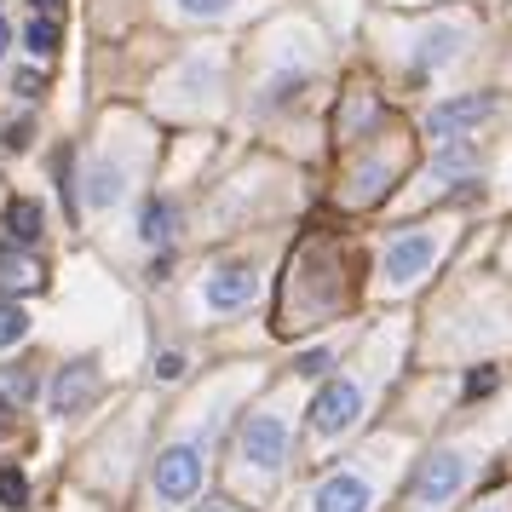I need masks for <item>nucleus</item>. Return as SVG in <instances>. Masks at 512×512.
I'll return each mask as SVG.
<instances>
[{
	"label": "nucleus",
	"instance_id": "obj_1",
	"mask_svg": "<svg viewBox=\"0 0 512 512\" xmlns=\"http://www.w3.org/2000/svg\"><path fill=\"white\" fill-rule=\"evenodd\" d=\"M288 438H294L288 409H259V415L242 420L236 455H242V466H254V472H277V466L288 461Z\"/></svg>",
	"mask_w": 512,
	"mask_h": 512
},
{
	"label": "nucleus",
	"instance_id": "obj_2",
	"mask_svg": "<svg viewBox=\"0 0 512 512\" xmlns=\"http://www.w3.org/2000/svg\"><path fill=\"white\" fill-rule=\"evenodd\" d=\"M472 466H478L472 449H438V455L415 472V484H409V507H420V512L443 507L449 495H461V484L472 478Z\"/></svg>",
	"mask_w": 512,
	"mask_h": 512
},
{
	"label": "nucleus",
	"instance_id": "obj_3",
	"mask_svg": "<svg viewBox=\"0 0 512 512\" xmlns=\"http://www.w3.org/2000/svg\"><path fill=\"white\" fill-rule=\"evenodd\" d=\"M202 472H208V449L196 438H185V443H167L162 455H156L150 484H156L162 501H190V495L202 489Z\"/></svg>",
	"mask_w": 512,
	"mask_h": 512
},
{
	"label": "nucleus",
	"instance_id": "obj_4",
	"mask_svg": "<svg viewBox=\"0 0 512 512\" xmlns=\"http://www.w3.org/2000/svg\"><path fill=\"white\" fill-rule=\"evenodd\" d=\"M438 248H443V236H438V231H426V225H415V231H397L392 242H386L380 277L392 282V288H409V282H420L426 271H432Z\"/></svg>",
	"mask_w": 512,
	"mask_h": 512
},
{
	"label": "nucleus",
	"instance_id": "obj_5",
	"mask_svg": "<svg viewBox=\"0 0 512 512\" xmlns=\"http://www.w3.org/2000/svg\"><path fill=\"white\" fill-rule=\"evenodd\" d=\"M363 420V386L357 380H323V392L311 397V426L323 438H340Z\"/></svg>",
	"mask_w": 512,
	"mask_h": 512
},
{
	"label": "nucleus",
	"instance_id": "obj_6",
	"mask_svg": "<svg viewBox=\"0 0 512 512\" xmlns=\"http://www.w3.org/2000/svg\"><path fill=\"white\" fill-rule=\"evenodd\" d=\"M374 507V478L363 466H340L328 472L317 495H311V512H369Z\"/></svg>",
	"mask_w": 512,
	"mask_h": 512
},
{
	"label": "nucleus",
	"instance_id": "obj_7",
	"mask_svg": "<svg viewBox=\"0 0 512 512\" xmlns=\"http://www.w3.org/2000/svg\"><path fill=\"white\" fill-rule=\"evenodd\" d=\"M495 116V98L489 93H466V98H449V104H438L432 116H426V133L438 144H455L461 133H472L478 121H489Z\"/></svg>",
	"mask_w": 512,
	"mask_h": 512
},
{
	"label": "nucleus",
	"instance_id": "obj_8",
	"mask_svg": "<svg viewBox=\"0 0 512 512\" xmlns=\"http://www.w3.org/2000/svg\"><path fill=\"white\" fill-rule=\"evenodd\" d=\"M98 397V363H64L52 380V409L58 415H81Z\"/></svg>",
	"mask_w": 512,
	"mask_h": 512
},
{
	"label": "nucleus",
	"instance_id": "obj_9",
	"mask_svg": "<svg viewBox=\"0 0 512 512\" xmlns=\"http://www.w3.org/2000/svg\"><path fill=\"white\" fill-rule=\"evenodd\" d=\"M202 300L213 305V311H236V305L254 300V271L248 265H219L208 277V288H202Z\"/></svg>",
	"mask_w": 512,
	"mask_h": 512
},
{
	"label": "nucleus",
	"instance_id": "obj_10",
	"mask_svg": "<svg viewBox=\"0 0 512 512\" xmlns=\"http://www.w3.org/2000/svg\"><path fill=\"white\" fill-rule=\"evenodd\" d=\"M173 225H179V213H173V202L167 196H156V202H144L139 213V236L156 248V242H173Z\"/></svg>",
	"mask_w": 512,
	"mask_h": 512
},
{
	"label": "nucleus",
	"instance_id": "obj_11",
	"mask_svg": "<svg viewBox=\"0 0 512 512\" xmlns=\"http://www.w3.org/2000/svg\"><path fill=\"white\" fill-rule=\"evenodd\" d=\"M6 231H12V242H35V236H41V202H12V208H6Z\"/></svg>",
	"mask_w": 512,
	"mask_h": 512
},
{
	"label": "nucleus",
	"instance_id": "obj_12",
	"mask_svg": "<svg viewBox=\"0 0 512 512\" xmlns=\"http://www.w3.org/2000/svg\"><path fill=\"white\" fill-rule=\"evenodd\" d=\"M0 282H6V288H35V282H41V265H35L29 254L0 248Z\"/></svg>",
	"mask_w": 512,
	"mask_h": 512
},
{
	"label": "nucleus",
	"instance_id": "obj_13",
	"mask_svg": "<svg viewBox=\"0 0 512 512\" xmlns=\"http://www.w3.org/2000/svg\"><path fill=\"white\" fill-rule=\"evenodd\" d=\"M455 47H461V29L443 24L438 35H426V52H420V70H443L449 58H455Z\"/></svg>",
	"mask_w": 512,
	"mask_h": 512
},
{
	"label": "nucleus",
	"instance_id": "obj_14",
	"mask_svg": "<svg viewBox=\"0 0 512 512\" xmlns=\"http://www.w3.org/2000/svg\"><path fill=\"white\" fill-rule=\"evenodd\" d=\"M58 41H64V29L52 24V18H35V24L24 29V47L35 52V58H52V52H58Z\"/></svg>",
	"mask_w": 512,
	"mask_h": 512
},
{
	"label": "nucleus",
	"instance_id": "obj_15",
	"mask_svg": "<svg viewBox=\"0 0 512 512\" xmlns=\"http://www.w3.org/2000/svg\"><path fill=\"white\" fill-rule=\"evenodd\" d=\"M24 501H29V478L18 472V466H0V507L18 512Z\"/></svg>",
	"mask_w": 512,
	"mask_h": 512
},
{
	"label": "nucleus",
	"instance_id": "obj_16",
	"mask_svg": "<svg viewBox=\"0 0 512 512\" xmlns=\"http://www.w3.org/2000/svg\"><path fill=\"white\" fill-rule=\"evenodd\" d=\"M116 196H121V173H116V167H98L93 185H87V202H93V208H110Z\"/></svg>",
	"mask_w": 512,
	"mask_h": 512
},
{
	"label": "nucleus",
	"instance_id": "obj_17",
	"mask_svg": "<svg viewBox=\"0 0 512 512\" xmlns=\"http://www.w3.org/2000/svg\"><path fill=\"white\" fill-rule=\"evenodd\" d=\"M29 334V311L24 305H0V346H18Z\"/></svg>",
	"mask_w": 512,
	"mask_h": 512
},
{
	"label": "nucleus",
	"instance_id": "obj_18",
	"mask_svg": "<svg viewBox=\"0 0 512 512\" xmlns=\"http://www.w3.org/2000/svg\"><path fill=\"white\" fill-rule=\"evenodd\" d=\"M41 87H47V75L41 70H18V81H12V93L18 98H41Z\"/></svg>",
	"mask_w": 512,
	"mask_h": 512
},
{
	"label": "nucleus",
	"instance_id": "obj_19",
	"mask_svg": "<svg viewBox=\"0 0 512 512\" xmlns=\"http://www.w3.org/2000/svg\"><path fill=\"white\" fill-rule=\"evenodd\" d=\"M328 363H334L328 351H305V357H294V374H311V380H317V374H323Z\"/></svg>",
	"mask_w": 512,
	"mask_h": 512
},
{
	"label": "nucleus",
	"instance_id": "obj_20",
	"mask_svg": "<svg viewBox=\"0 0 512 512\" xmlns=\"http://www.w3.org/2000/svg\"><path fill=\"white\" fill-rule=\"evenodd\" d=\"M495 392V369H472L466 374V397H489Z\"/></svg>",
	"mask_w": 512,
	"mask_h": 512
},
{
	"label": "nucleus",
	"instance_id": "obj_21",
	"mask_svg": "<svg viewBox=\"0 0 512 512\" xmlns=\"http://www.w3.org/2000/svg\"><path fill=\"white\" fill-rule=\"evenodd\" d=\"M179 374H185V357L179 351H162L156 357V380H179Z\"/></svg>",
	"mask_w": 512,
	"mask_h": 512
},
{
	"label": "nucleus",
	"instance_id": "obj_22",
	"mask_svg": "<svg viewBox=\"0 0 512 512\" xmlns=\"http://www.w3.org/2000/svg\"><path fill=\"white\" fill-rule=\"evenodd\" d=\"M179 6H185V12H225L231 0H179Z\"/></svg>",
	"mask_w": 512,
	"mask_h": 512
},
{
	"label": "nucleus",
	"instance_id": "obj_23",
	"mask_svg": "<svg viewBox=\"0 0 512 512\" xmlns=\"http://www.w3.org/2000/svg\"><path fill=\"white\" fill-rule=\"evenodd\" d=\"M6 380H12V392H18V397H29V392H35V380H29L24 369H12V374H6Z\"/></svg>",
	"mask_w": 512,
	"mask_h": 512
},
{
	"label": "nucleus",
	"instance_id": "obj_24",
	"mask_svg": "<svg viewBox=\"0 0 512 512\" xmlns=\"http://www.w3.org/2000/svg\"><path fill=\"white\" fill-rule=\"evenodd\" d=\"M6 47H12V29H6V12H0V58H6Z\"/></svg>",
	"mask_w": 512,
	"mask_h": 512
},
{
	"label": "nucleus",
	"instance_id": "obj_25",
	"mask_svg": "<svg viewBox=\"0 0 512 512\" xmlns=\"http://www.w3.org/2000/svg\"><path fill=\"white\" fill-rule=\"evenodd\" d=\"M58 12V0H35V18H52Z\"/></svg>",
	"mask_w": 512,
	"mask_h": 512
},
{
	"label": "nucleus",
	"instance_id": "obj_26",
	"mask_svg": "<svg viewBox=\"0 0 512 512\" xmlns=\"http://www.w3.org/2000/svg\"><path fill=\"white\" fill-rule=\"evenodd\" d=\"M202 512H231V507H202Z\"/></svg>",
	"mask_w": 512,
	"mask_h": 512
},
{
	"label": "nucleus",
	"instance_id": "obj_27",
	"mask_svg": "<svg viewBox=\"0 0 512 512\" xmlns=\"http://www.w3.org/2000/svg\"><path fill=\"white\" fill-rule=\"evenodd\" d=\"M0 415H6V403H0Z\"/></svg>",
	"mask_w": 512,
	"mask_h": 512
}]
</instances>
